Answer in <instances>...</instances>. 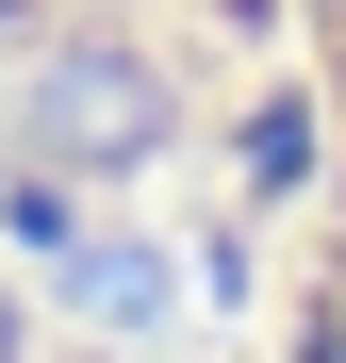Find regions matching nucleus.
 I'll return each instance as SVG.
<instances>
[{
  "label": "nucleus",
  "mask_w": 346,
  "mask_h": 363,
  "mask_svg": "<svg viewBox=\"0 0 346 363\" xmlns=\"http://www.w3.org/2000/svg\"><path fill=\"white\" fill-rule=\"evenodd\" d=\"M33 133H50V165H149L165 149V83L115 67V50H50L33 67Z\"/></svg>",
  "instance_id": "f257e3e1"
},
{
  "label": "nucleus",
  "mask_w": 346,
  "mask_h": 363,
  "mask_svg": "<svg viewBox=\"0 0 346 363\" xmlns=\"http://www.w3.org/2000/svg\"><path fill=\"white\" fill-rule=\"evenodd\" d=\"M67 297H83L99 330H165V297H182V281H165L149 248H67Z\"/></svg>",
  "instance_id": "f03ea898"
}]
</instances>
